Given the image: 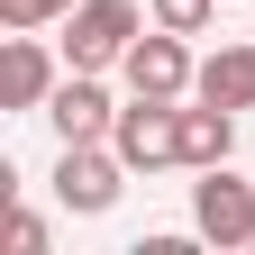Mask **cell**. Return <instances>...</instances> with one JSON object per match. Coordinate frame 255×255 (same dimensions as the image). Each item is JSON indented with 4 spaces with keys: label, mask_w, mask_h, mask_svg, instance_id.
I'll use <instances>...</instances> for the list:
<instances>
[{
    "label": "cell",
    "mask_w": 255,
    "mask_h": 255,
    "mask_svg": "<svg viewBox=\"0 0 255 255\" xmlns=\"http://www.w3.org/2000/svg\"><path fill=\"white\" fill-rule=\"evenodd\" d=\"M119 191H128V164H119L110 137H91V146H55V201L73 210V219L119 210Z\"/></svg>",
    "instance_id": "obj_3"
},
{
    "label": "cell",
    "mask_w": 255,
    "mask_h": 255,
    "mask_svg": "<svg viewBox=\"0 0 255 255\" xmlns=\"http://www.w3.org/2000/svg\"><path fill=\"white\" fill-rule=\"evenodd\" d=\"M46 128H55V146H91V137H110V128H119L110 82H101V73H64L55 101H46Z\"/></svg>",
    "instance_id": "obj_7"
},
{
    "label": "cell",
    "mask_w": 255,
    "mask_h": 255,
    "mask_svg": "<svg viewBox=\"0 0 255 255\" xmlns=\"http://www.w3.org/2000/svg\"><path fill=\"white\" fill-rule=\"evenodd\" d=\"M146 27L155 18L137 0H73V18H64V64H73V73H119Z\"/></svg>",
    "instance_id": "obj_1"
},
{
    "label": "cell",
    "mask_w": 255,
    "mask_h": 255,
    "mask_svg": "<svg viewBox=\"0 0 255 255\" xmlns=\"http://www.w3.org/2000/svg\"><path fill=\"white\" fill-rule=\"evenodd\" d=\"M191 237H210V246H255V182H237L228 164H210L201 182H191Z\"/></svg>",
    "instance_id": "obj_4"
},
{
    "label": "cell",
    "mask_w": 255,
    "mask_h": 255,
    "mask_svg": "<svg viewBox=\"0 0 255 255\" xmlns=\"http://www.w3.org/2000/svg\"><path fill=\"white\" fill-rule=\"evenodd\" d=\"M228 146H237V110H219V101L191 91V101H182V173L228 164Z\"/></svg>",
    "instance_id": "obj_8"
},
{
    "label": "cell",
    "mask_w": 255,
    "mask_h": 255,
    "mask_svg": "<svg viewBox=\"0 0 255 255\" xmlns=\"http://www.w3.org/2000/svg\"><path fill=\"white\" fill-rule=\"evenodd\" d=\"M64 73H73V64H64L37 27H9V46H0V110H46Z\"/></svg>",
    "instance_id": "obj_6"
},
{
    "label": "cell",
    "mask_w": 255,
    "mask_h": 255,
    "mask_svg": "<svg viewBox=\"0 0 255 255\" xmlns=\"http://www.w3.org/2000/svg\"><path fill=\"white\" fill-rule=\"evenodd\" d=\"M110 146H119L128 173H164V164H182V101H146V91H128Z\"/></svg>",
    "instance_id": "obj_2"
},
{
    "label": "cell",
    "mask_w": 255,
    "mask_h": 255,
    "mask_svg": "<svg viewBox=\"0 0 255 255\" xmlns=\"http://www.w3.org/2000/svg\"><path fill=\"white\" fill-rule=\"evenodd\" d=\"M73 18V0H0V27H55Z\"/></svg>",
    "instance_id": "obj_11"
},
{
    "label": "cell",
    "mask_w": 255,
    "mask_h": 255,
    "mask_svg": "<svg viewBox=\"0 0 255 255\" xmlns=\"http://www.w3.org/2000/svg\"><path fill=\"white\" fill-rule=\"evenodd\" d=\"M9 246H18V255H46V219H37V210H9Z\"/></svg>",
    "instance_id": "obj_12"
},
{
    "label": "cell",
    "mask_w": 255,
    "mask_h": 255,
    "mask_svg": "<svg viewBox=\"0 0 255 255\" xmlns=\"http://www.w3.org/2000/svg\"><path fill=\"white\" fill-rule=\"evenodd\" d=\"M146 18H155V27H173V37H210L219 0H146Z\"/></svg>",
    "instance_id": "obj_10"
},
{
    "label": "cell",
    "mask_w": 255,
    "mask_h": 255,
    "mask_svg": "<svg viewBox=\"0 0 255 255\" xmlns=\"http://www.w3.org/2000/svg\"><path fill=\"white\" fill-rule=\"evenodd\" d=\"M119 82H128V91H146V101H191V82H201V64H191V37H173V27H146V37L128 46Z\"/></svg>",
    "instance_id": "obj_5"
},
{
    "label": "cell",
    "mask_w": 255,
    "mask_h": 255,
    "mask_svg": "<svg viewBox=\"0 0 255 255\" xmlns=\"http://www.w3.org/2000/svg\"><path fill=\"white\" fill-rule=\"evenodd\" d=\"M201 101H219V110H255V37L246 46H219V55H201Z\"/></svg>",
    "instance_id": "obj_9"
}]
</instances>
